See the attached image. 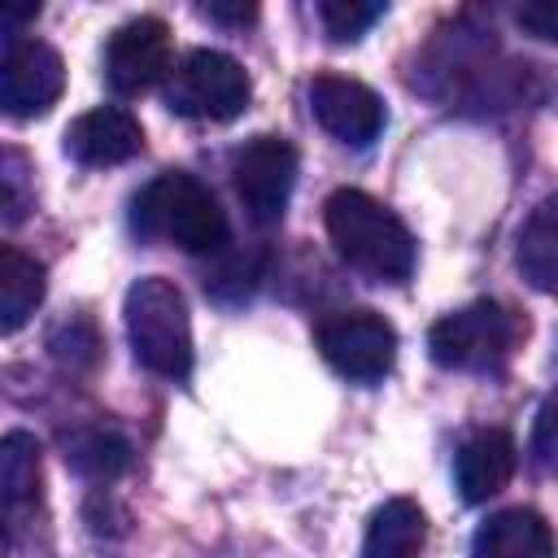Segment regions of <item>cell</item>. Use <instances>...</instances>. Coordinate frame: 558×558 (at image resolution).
Masks as SVG:
<instances>
[{
    "label": "cell",
    "instance_id": "cell-1",
    "mask_svg": "<svg viewBox=\"0 0 558 558\" xmlns=\"http://www.w3.org/2000/svg\"><path fill=\"white\" fill-rule=\"evenodd\" d=\"M323 218H327V235H331L336 253L353 270H362L379 283H405L414 275L418 248H414L410 227L371 192H362V187L331 192L323 205Z\"/></svg>",
    "mask_w": 558,
    "mask_h": 558
},
{
    "label": "cell",
    "instance_id": "cell-2",
    "mask_svg": "<svg viewBox=\"0 0 558 558\" xmlns=\"http://www.w3.org/2000/svg\"><path fill=\"white\" fill-rule=\"evenodd\" d=\"M131 227L183 253H218L227 244V214L218 209L214 192L183 170H166L140 187L131 201Z\"/></svg>",
    "mask_w": 558,
    "mask_h": 558
},
{
    "label": "cell",
    "instance_id": "cell-3",
    "mask_svg": "<svg viewBox=\"0 0 558 558\" xmlns=\"http://www.w3.org/2000/svg\"><path fill=\"white\" fill-rule=\"evenodd\" d=\"M122 314H126V336H131L140 366H148L161 379H187L192 318H187L183 292L161 275H144L126 288Z\"/></svg>",
    "mask_w": 558,
    "mask_h": 558
},
{
    "label": "cell",
    "instance_id": "cell-4",
    "mask_svg": "<svg viewBox=\"0 0 558 558\" xmlns=\"http://www.w3.org/2000/svg\"><path fill=\"white\" fill-rule=\"evenodd\" d=\"M523 340V318L501 301H471L427 331L432 362L449 371H497Z\"/></svg>",
    "mask_w": 558,
    "mask_h": 558
},
{
    "label": "cell",
    "instance_id": "cell-5",
    "mask_svg": "<svg viewBox=\"0 0 558 558\" xmlns=\"http://www.w3.org/2000/svg\"><path fill=\"white\" fill-rule=\"evenodd\" d=\"M248 96H253V83L244 65L218 48H192L166 74V105L183 118L231 122L248 109Z\"/></svg>",
    "mask_w": 558,
    "mask_h": 558
},
{
    "label": "cell",
    "instance_id": "cell-6",
    "mask_svg": "<svg viewBox=\"0 0 558 558\" xmlns=\"http://www.w3.org/2000/svg\"><path fill=\"white\" fill-rule=\"evenodd\" d=\"M327 366L353 384H379L397 362V331L375 310H340L314 331Z\"/></svg>",
    "mask_w": 558,
    "mask_h": 558
},
{
    "label": "cell",
    "instance_id": "cell-7",
    "mask_svg": "<svg viewBox=\"0 0 558 558\" xmlns=\"http://www.w3.org/2000/svg\"><path fill=\"white\" fill-rule=\"evenodd\" d=\"M231 179L248 218L257 227H275L296 187V148L283 135H257L235 153Z\"/></svg>",
    "mask_w": 558,
    "mask_h": 558
},
{
    "label": "cell",
    "instance_id": "cell-8",
    "mask_svg": "<svg viewBox=\"0 0 558 558\" xmlns=\"http://www.w3.org/2000/svg\"><path fill=\"white\" fill-rule=\"evenodd\" d=\"M65 65L44 39H13L0 61V105L9 118H39L57 105Z\"/></svg>",
    "mask_w": 558,
    "mask_h": 558
},
{
    "label": "cell",
    "instance_id": "cell-9",
    "mask_svg": "<svg viewBox=\"0 0 558 558\" xmlns=\"http://www.w3.org/2000/svg\"><path fill=\"white\" fill-rule=\"evenodd\" d=\"M170 31L161 17H131L105 44V78L118 96H140L170 74Z\"/></svg>",
    "mask_w": 558,
    "mask_h": 558
},
{
    "label": "cell",
    "instance_id": "cell-10",
    "mask_svg": "<svg viewBox=\"0 0 558 558\" xmlns=\"http://www.w3.org/2000/svg\"><path fill=\"white\" fill-rule=\"evenodd\" d=\"M310 109L327 135L353 148H366L384 131V100L366 83L344 74H318L310 83Z\"/></svg>",
    "mask_w": 558,
    "mask_h": 558
},
{
    "label": "cell",
    "instance_id": "cell-11",
    "mask_svg": "<svg viewBox=\"0 0 558 558\" xmlns=\"http://www.w3.org/2000/svg\"><path fill=\"white\" fill-rule=\"evenodd\" d=\"M144 148V131L140 122L126 113V109H113V105H100V109H87L78 113L70 126H65V153L78 161V166H122L131 161L135 153Z\"/></svg>",
    "mask_w": 558,
    "mask_h": 558
},
{
    "label": "cell",
    "instance_id": "cell-12",
    "mask_svg": "<svg viewBox=\"0 0 558 558\" xmlns=\"http://www.w3.org/2000/svg\"><path fill=\"white\" fill-rule=\"evenodd\" d=\"M514 462H519V449H514L510 432H501V427L475 432V436L458 449V458H453V480H458L462 501L480 506V501L497 497V493L510 484Z\"/></svg>",
    "mask_w": 558,
    "mask_h": 558
},
{
    "label": "cell",
    "instance_id": "cell-13",
    "mask_svg": "<svg viewBox=\"0 0 558 558\" xmlns=\"http://www.w3.org/2000/svg\"><path fill=\"white\" fill-rule=\"evenodd\" d=\"M471 558H554V527L527 506L497 510L475 527Z\"/></svg>",
    "mask_w": 558,
    "mask_h": 558
},
{
    "label": "cell",
    "instance_id": "cell-14",
    "mask_svg": "<svg viewBox=\"0 0 558 558\" xmlns=\"http://www.w3.org/2000/svg\"><path fill=\"white\" fill-rule=\"evenodd\" d=\"M514 266L536 292H558V192L545 196L519 227Z\"/></svg>",
    "mask_w": 558,
    "mask_h": 558
},
{
    "label": "cell",
    "instance_id": "cell-15",
    "mask_svg": "<svg viewBox=\"0 0 558 558\" xmlns=\"http://www.w3.org/2000/svg\"><path fill=\"white\" fill-rule=\"evenodd\" d=\"M423 541H427V514L418 510V501L388 497L366 523L362 558H418Z\"/></svg>",
    "mask_w": 558,
    "mask_h": 558
},
{
    "label": "cell",
    "instance_id": "cell-16",
    "mask_svg": "<svg viewBox=\"0 0 558 558\" xmlns=\"http://www.w3.org/2000/svg\"><path fill=\"white\" fill-rule=\"evenodd\" d=\"M44 301V266L13 244H0V331L13 336Z\"/></svg>",
    "mask_w": 558,
    "mask_h": 558
},
{
    "label": "cell",
    "instance_id": "cell-17",
    "mask_svg": "<svg viewBox=\"0 0 558 558\" xmlns=\"http://www.w3.org/2000/svg\"><path fill=\"white\" fill-rule=\"evenodd\" d=\"M0 493L9 510L39 497V445L31 432H9L0 440Z\"/></svg>",
    "mask_w": 558,
    "mask_h": 558
},
{
    "label": "cell",
    "instance_id": "cell-18",
    "mask_svg": "<svg viewBox=\"0 0 558 558\" xmlns=\"http://www.w3.org/2000/svg\"><path fill=\"white\" fill-rule=\"evenodd\" d=\"M65 462L87 480H113L131 462V445L118 432H78L65 445Z\"/></svg>",
    "mask_w": 558,
    "mask_h": 558
},
{
    "label": "cell",
    "instance_id": "cell-19",
    "mask_svg": "<svg viewBox=\"0 0 558 558\" xmlns=\"http://www.w3.org/2000/svg\"><path fill=\"white\" fill-rule=\"evenodd\" d=\"M379 17H384V4H371V0H323L318 4V22L336 44L362 39Z\"/></svg>",
    "mask_w": 558,
    "mask_h": 558
},
{
    "label": "cell",
    "instance_id": "cell-20",
    "mask_svg": "<svg viewBox=\"0 0 558 558\" xmlns=\"http://www.w3.org/2000/svg\"><path fill=\"white\" fill-rule=\"evenodd\" d=\"M35 205V192H26V157L17 148H4L0 157V209L4 222H22V214Z\"/></svg>",
    "mask_w": 558,
    "mask_h": 558
},
{
    "label": "cell",
    "instance_id": "cell-21",
    "mask_svg": "<svg viewBox=\"0 0 558 558\" xmlns=\"http://www.w3.org/2000/svg\"><path fill=\"white\" fill-rule=\"evenodd\" d=\"M514 22L527 35H536L545 44H558V0H527V4L514 9Z\"/></svg>",
    "mask_w": 558,
    "mask_h": 558
},
{
    "label": "cell",
    "instance_id": "cell-22",
    "mask_svg": "<svg viewBox=\"0 0 558 558\" xmlns=\"http://www.w3.org/2000/svg\"><path fill=\"white\" fill-rule=\"evenodd\" d=\"M536 449H541L545 462H558V401H549L545 414H541V440H536Z\"/></svg>",
    "mask_w": 558,
    "mask_h": 558
},
{
    "label": "cell",
    "instance_id": "cell-23",
    "mask_svg": "<svg viewBox=\"0 0 558 558\" xmlns=\"http://www.w3.org/2000/svg\"><path fill=\"white\" fill-rule=\"evenodd\" d=\"M201 13H205L209 22H222V26H244V22L257 17L253 4H201Z\"/></svg>",
    "mask_w": 558,
    "mask_h": 558
}]
</instances>
